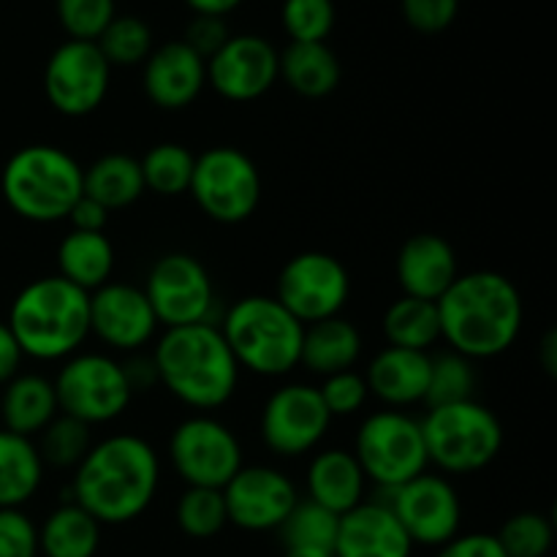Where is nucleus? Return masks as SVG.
Returning <instances> with one entry per match:
<instances>
[{
	"mask_svg": "<svg viewBox=\"0 0 557 557\" xmlns=\"http://www.w3.org/2000/svg\"><path fill=\"white\" fill-rule=\"evenodd\" d=\"M364 384L370 397L392 411L424 406L430 384V354L386 346L364 368Z\"/></svg>",
	"mask_w": 557,
	"mask_h": 557,
	"instance_id": "obj_23",
	"label": "nucleus"
},
{
	"mask_svg": "<svg viewBox=\"0 0 557 557\" xmlns=\"http://www.w3.org/2000/svg\"><path fill=\"white\" fill-rule=\"evenodd\" d=\"M351 451L368 484L379 490L403 487L430 468L419 419L392 408L362 419Z\"/></svg>",
	"mask_w": 557,
	"mask_h": 557,
	"instance_id": "obj_9",
	"label": "nucleus"
},
{
	"mask_svg": "<svg viewBox=\"0 0 557 557\" xmlns=\"http://www.w3.org/2000/svg\"><path fill=\"white\" fill-rule=\"evenodd\" d=\"M190 5L194 14H205V16H223L226 20L234 9H237L243 0H185Z\"/></svg>",
	"mask_w": 557,
	"mask_h": 557,
	"instance_id": "obj_50",
	"label": "nucleus"
},
{
	"mask_svg": "<svg viewBox=\"0 0 557 557\" xmlns=\"http://www.w3.org/2000/svg\"><path fill=\"white\" fill-rule=\"evenodd\" d=\"M362 346V332L343 315L315 321V324L305 326L299 368L319 379L343 373V370H357Z\"/></svg>",
	"mask_w": 557,
	"mask_h": 557,
	"instance_id": "obj_26",
	"label": "nucleus"
},
{
	"mask_svg": "<svg viewBox=\"0 0 557 557\" xmlns=\"http://www.w3.org/2000/svg\"><path fill=\"white\" fill-rule=\"evenodd\" d=\"M239 370L283 379L299 368L305 326L270 294L237 299L218 324Z\"/></svg>",
	"mask_w": 557,
	"mask_h": 557,
	"instance_id": "obj_5",
	"label": "nucleus"
},
{
	"mask_svg": "<svg viewBox=\"0 0 557 557\" xmlns=\"http://www.w3.org/2000/svg\"><path fill=\"white\" fill-rule=\"evenodd\" d=\"M403 16L408 25L424 36L449 30L451 22L457 20L460 0H400Z\"/></svg>",
	"mask_w": 557,
	"mask_h": 557,
	"instance_id": "obj_44",
	"label": "nucleus"
},
{
	"mask_svg": "<svg viewBox=\"0 0 557 557\" xmlns=\"http://www.w3.org/2000/svg\"><path fill=\"white\" fill-rule=\"evenodd\" d=\"M441 341L449 351L482 362L509 351L525 324V302L515 281L493 270L457 275L438 299Z\"/></svg>",
	"mask_w": 557,
	"mask_h": 557,
	"instance_id": "obj_2",
	"label": "nucleus"
},
{
	"mask_svg": "<svg viewBox=\"0 0 557 557\" xmlns=\"http://www.w3.org/2000/svg\"><path fill=\"white\" fill-rule=\"evenodd\" d=\"M281 79V52L264 36L239 33L207 60V85L221 98L248 103L267 96Z\"/></svg>",
	"mask_w": 557,
	"mask_h": 557,
	"instance_id": "obj_17",
	"label": "nucleus"
},
{
	"mask_svg": "<svg viewBox=\"0 0 557 557\" xmlns=\"http://www.w3.org/2000/svg\"><path fill=\"white\" fill-rule=\"evenodd\" d=\"M58 22L74 41H96L114 20V0H54Z\"/></svg>",
	"mask_w": 557,
	"mask_h": 557,
	"instance_id": "obj_41",
	"label": "nucleus"
},
{
	"mask_svg": "<svg viewBox=\"0 0 557 557\" xmlns=\"http://www.w3.org/2000/svg\"><path fill=\"white\" fill-rule=\"evenodd\" d=\"M169 462L185 487L223 490L245 466L243 444L212 413H194L169 435Z\"/></svg>",
	"mask_w": 557,
	"mask_h": 557,
	"instance_id": "obj_11",
	"label": "nucleus"
},
{
	"mask_svg": "<svg viewBox=\"0 0 557 557\" xmlns=\"http://www.w3.org/2000/svg\"><path fill=\"white\" fill-rule=\"evenodd\" d=\"M335 557H411L413 544L389 506L364 498L341 517Z\"/></svg>",
	"mask_w": 557,
	"mask_h": 557,
	"instance_id": "obj_22",
	"label": "nucleus"
},
{
	"mask_svg": "<svg viewBox=\"0 0 557 557\" xmlns=\"http://www.w3.org/2000/svg\"><path fill=\"white\" fill-rule=\"evenodd\" d=\"M395 275L403 297L438 302L446 288L457 281L460 267H457V253L449 239L433 232H422L400 245Z\"/></svg>",
	"mask_w": 557,
	"mask_h": 557,
	"instance_id": "obj_21",
	"label": "nucleus"
},
{
	"mask_svg": "<svg viewBox=\"0 0 557 557\" xmlns=\"http://www.w3.org/2000/svg\"><path fill=\"white\" fill-rule=\"evenodd\" d=\"M539 362L547 370V375H555L557 368V335L555 332H547V337L542 341V354H539Z\"/></svg>",
	"mask_w": 557,
	"mask_h": 557,
	"instance_id": "obj_51",
	"label": "nucleus"
},
{
	"mask_svg": "<svg viewBox=\"0 0 557 557\" xmlns=\"http://www.w3.org/2000/svg\"><path fill=\"white\" fill-rule=\"evenodd\" d=\"M228 38H232V33H228V25L223 16L194 14V20L188 22L185 36L180 38V41H183L185 47L194 49V52L207 63V60H210L212 54L228 41Z\"/></svg>",
	"mask_w": 557,
	"mask_h": 557,
	"instance_id": "obj_45",
	"label": "nucleus"
},
{
	"mask_svg": "<svg viewBox=\"0 0 557 557\" xmlns=\"http://www.w3.org/2000/svg\"><path fill=\"white\" fill-rule=\"evenodd\" d=\"M332 428V417L313 384H283L264 400L259 433L267 449L283 460L319 449Z\"/></svg>",
	"mask_w": 557,
	"mask_h": 557,
	"instance_id": "obj_15",
	"label": "nucleus"
},
{
	"mask_svg": "<svg viewBox=\"0 0 557 557\" xmlns=\"http://www.w3.org/2000/svg\"><path fill=\"white\" fill-rule=\"evenodd\" d=\"M52 386L60 413L87 428L114 422L134 400L123 362L107 351H76L63 359Z\"/></svg>",
	"mask_w": 557,
	"mask_h": 557,
	"instance_id": "obj_8",
	"label": "nucleus"
},
{
	"mask_svg": "<svg viewBox=\"0 0 557 557\" xmlns=\"http://www.w3.org/2000/svg\"><path fill=\"white\" fill-rule=\"evenodd\" d=\"M272 297L308 326L343 313L351 297V275L332 253L305 250L283 264Z\"/></svg>",
	"mask_w": 557,
	"mask_h": 557,
	"instance_id": "obj_14",
	"label": "nucleus"
},
{
	"mask_svg": "<svg viewBox=\"0 0 557 557\" xmlns=\"http://www.w3.org/2000/svg\"><path fill=\"white\" fill-rule=\"evenodd\" d=\"M476 389V368L471 359L455 351H441L430 357V384L424 406H449V403L473 400Z\"/></svg>",
	"mask_w": 557,
	"mask_h": 557,
	"instance_id": "obj_38",
	"label": "nucleus"
},
{
	"mask_svg": "<svg viewBox=\"0 0 557 557\" xmlns=\"http://www.w3.org/2000/svg\"><path fill=\"white\" fill-rule=\"evenodd\" d=\"M337 525H341V517L332 515L324 506L313 504V500L299 498L292 515L286 517V522L277 531H281L283 547L286 549L302 547L332 553L337 539Z\"/></svg>",
	"mask_w": 557,
	"mask_h": 557,
	"instance_id": "obj_36",
	"label": "nucleus"
},
{
	"mask_svg": "<svg viewBox=\"0 0 557 557\" xmlns=\"http://www.w3.org/2000/svg\"><path fill=\"white\" fill-rule=\"evenodd\" d=\"M228 522L239 531L270 533L286 522L299 500L292 479L272 466H243L223 487Z\"/></svg>",
	"mask_w": 557,
	"mask_h": 557,
	"instance_id": "obj_18",
	"label": "nucleus"
},
{
	"mask_svg": "<svg viewBox=\"0 0 557 557\" xmlns=\"http://www.w3.org/2000/svg\"><path fill=\"white\" fill-rule=\"evenodd\" d=\"M381 330H384L389 346L430 354V348L441 341L438 305L413 297H397L386 308Z\"/></svg>",
	"mask_w": 557,
	"mask_h": 557,
	"instance_id": "obj_32",
	"label": "nucleus"
},
{
	"mask_svg": "<svg viewBox=\"0 0 557 557\" xmlns=\"http://www.w3.org/2000/svg\"><path fill=\"white\" fill-rule=\"evenodd\" d=\"M341 60L326 41H292L281 52V79L302 98H326L341 85Z\"/></svg>",
	"mask_w": 557,
	"mask_h": 557,
	"instance_id": "obj_30",
	"label": "nucleus"
},
{
	"mask_svg": "<svg viewBox=\"0 0 557 557\" xmlns=\"http://www.w3.org/2000/svg\"><path fill=\"white\" fill-rule=\"evenodd\" d=\"M112 85V65L96 41L60 44L44 69V96L63 117H87L107 101Z\"/></svg>",
	"mask_w": 557,
	"mask_h": 557,
	"instance_id": "obj_16",
	"label": "nucleus"
},
{
	"mask_svg": "<svg viewBox=\"0 0 557 557\" xmlns=\"http://www.w3.org/2000/svg\"><path fill=\"white\" fill-rule=\"evenodd\" d=\"M495 539L509 557H547L555 542V528L542 511H520L500 525Z\"/></svg>",
	"mask_w": 557,
	"mask_h": 557,
	"instance_id": "obj_39",
	"label": "nucleus"
},
{
	"mask_svg": "<svg viewBox=\"0 0 557 557\" xmlns=\"http://www.w3.org/2000/svg\"><path fill=\"white\" fill-rule=\"evenodd\" d=\"M103 525L92 520L82 506L65 500L49 511L38 525V555L41 557H96L101 549Z\"/></svg>",
	"mask_w": 557,
	"mask_h": 557,
	"instance_id": "obj_28",
	"label": "nucleus"
},
{
	"mask_svg": "<svg viewBox=\"0 0 557 557\" xmlns=\"http://www.w3.org/2000/svg\"><path fill=\"white\" fill-rule=\"evenodd\" d=\"M283 557H335L332 553H324V549H302V547H292L286 549Z\"/></svg>",
	"mask_w": 557,
	"mask_h": 557,
	"instance_id": "obj_52",
	"label": "nucleus"
},
{
	"mask_svg": "<svg viewBox=\"0 0 557 557\" xmlns=\"http://www.w3.org/2000/svg\"><path fill=\"white\" fill-rule=\"evenodd\" d=\"M150 354L158 370V386L196 413L218 411L237 392L243 370L234 362L218 324L163 330Z\"/></svg>",
	"mask_w": 557,
	"mask_h": 557,
	"instance_id": "obj_3",
	"label": "nucleus"
},
{
	"mask_svg": "<svg viewBox=\"0 0 557 557\" xmlns=\"http://www.w3.org/2000/svg\"><path fill=\"white\" fill-rule=\"evenodd\" d=\"M319 395L332 419L357 417L370 400L368 384H364V375L359 370H343V373L321 379Z\"/></svg>",
	"mask_w": 557,
	"mask_h": 557,
	"instance_id": "obj_42",
	"label": "nucleus"
},
{
	"mask_svg": "<svg viewBox=\"0 0 557 557\" xmlns=\"http://www.w3.org/2000/svg\"><path fill=\"white\" fill-rule=\"evenodd\" d=\"M373 500L389 506L413 547L438 549L460 533V493L444 473L424 471L422 476L411 479L403 487H375Z\"/></svg>",
	"mask_w": 557,
	"mask_h": 557,
	"instance_id": "obj_12",
	"label": "nucleus"
},
{
	"mask_svg": "<svg viewBox=\"0 0 557 557\" xmlns=\"http://www.w3.org/2000/svg\"><path fill=\"white\" fill-rule=\"evenodd\" d=\"M85 166L54 145H27L5 161L0 194L9 210L27 223L65 221L82 199Z\"/></svg>",
	"mask_w": 557,
	"mask_h": 557,
	"instance_id": "obj_6",
	"label": "nucleus"
},
{
	"mask_svg": "<svg viewBox=\"0 0 557 557\" xmlns=\"http://www.w3.org/2000/svg\"><path fill=\"white\" fill-rule=\"evenodd\" d=\"M0 557L38 555V525L22 509H0Z\"/></svg>",
	"mask_w": 557,
	"mask_h": 557,
	"instance_id": "obj_43",
	"label": "nucleus"
},
{
	"mask_svg": "<svg viewBox=\"0 0 557 557\" xmlns=\"http://www.w3.org/2000/svg\"><path fill=\"white\" fill-rule=\"evenodd\" d=\"M308 500L343 517L368 498V479L351 449H321L310 457L305 471Z\"/></svg>",
	"mask_w": 557,
	"mask_h": 557,
	"instance_id": "obj_24",
	"label": "nucleus"
},
{
	"mask_svg": "<svg viewBox=\"0 0 557 557\" xmlns=\"http://www.w3.org/2000/svg\"><path fill=\"white\" fill-rule=\"evenodd\" d=\"M419 424L430 466L444 476L484 471L504 449V424L479 400L433 406Z\"/></svg>",
	"mask_w": 557,
	"mask_h": 557,
	"instance_id": "obj_7",
	"label": "nucleus"
},
{
	"mask_svg": "<svg viewBox=\"0 0 557 557\" xmlns=\"http://www.w3.org/2000/svg\"><path fill=\"white\" fill-rule=\"evenodd\" d=\"M163 330L190 324H215V283L196 256L174 250L156 259L141 286Z\"/></svg>",
	"mask_w": 557,
	"mask_h": 557,
	"instance_id": "obj_13",
	"label": "nucleus"
},
{
	"mask_svg": "<svg viewBox=\"0 0 557 557\" xmlns=\"http://www.w3.org/2000/svg\"><path fill=\"white\" fill-rule=\"evenodd\" d=\"M47 468L36 441L0 428V509H22L41 490Z\"/></svg>",
	"mask_w": 557,
	"mask_h": 557,
	"instance_id": "obj_29",
	"label": "nucleus"
},
{
	"mask_svg": "<svg viewBox=\"0 0 557 557\" xmlns=\"http://www.w3.org/2000/svg\"><path fill=\"white\" fill-rule=\"evenodd\" d=\"M188 194L210 221L237 226L253 218L261 201V174L248 152L218 145L196 156Z\"/></svg>",
	"mask_w": 557,
	"mask_h": 557,
	"instance_id": "obj_10",
	"label": "nucleus"
},
{
	"mask_svg": "<svg viewBox=\"0 0 557 557\" xmlns=\"http://www.w3.org/2000/svg\"><path fill=\"white\" fill-rule=\"evenodd\" d=\"M114 272V245L107 232H74L58 245V275L92 294L107 286Z\"/></svg>",
	"mask_w": 557,
	"mask_h": 557,
	"instance_id": "obj_27",
	"label": "nucleus"
},
{
	"mask_svg": "<svg viewBox=\"0 0 557 557\" xmlns=\"http://www.w3.org/2000/svg\"><path fill=\"white\" fill-rule=\"evenodd\" d=\"M123 370L134 395L136 392H150L158 386V370L156 362H152V354H125Z\"/></svg>",
	"mask_w": 557,
	"mask_h": 557,
	"instance_id": "obj_47",
	"label": "nucleus"
},
{
	"mask_svg": "<svg viewBox=\"0 0 557 557\" xmlns=\"http://www.w3.org/2000/svg\"><path fill=\"white\" fill-rule=\"evenodd\" d=\"M58 413V397L47 375L20 373L0 386V424L9 433L36 441Z\"/></svg>",
	"mask_w": 557,
	"mask_h": 557,
	"instance_id": "obj_25",
	"label": "nucleus"
},
{
	"mask_svg": "<svg viewBox=\"0 0 557 557\" xmlns=\"http://www.w3.org/2000/svg\"><path fill=\"white\" fill-rule=\"evenodd\" d=\"M161 487V457L156 446L134 433H114L92 441L71 473L69 500L101 525L139 520Z\"/></svg>",
	"mask_w": 557,
	"mask_h": 557,
	"instance_id": "obj_1",
	"label": "nucleus"
},
{
	"mask_svg": "<svg viewBox=\"0 0 557 557\" xmlns=\"http://www.w3.org/2000/svg\"><path fill=\"white\" fill-rule=\"evenodd\" d=\"M194 163L196 156L185 145H177V141L152 145L139 158L145 190L156 196H169V199L188 194L190 177H194Z\"/></svg>",
	"mask_w": 557,
	"mask_h": 557,
	"instance_id": "obj_33",
	"label": "nucleus"
},
{
	"mask_svg": "<svg viewBox=\"0 0 557 557\" xmlns=\"http://www.w3.org/2000/svg\"><path fill=\"white\" fill-rule=\"evenodd\" d=\"M174 522L185 536L196 539V542L218 536L228 525L223 490L185 487L174 506Z\"/></svg>",
	"mask_w": 557,
	"mask_h": 557,
	"instance_id": "obj_34",
	"label": "nucleus"
},
{
	"mask_svg": "<svg viewBox=\"0 0 557 557\" xmlns=\"http://www.w3.org/2000/svg\"><path fill=\"white\" fill-rule=\"evenodd\" d=\"M65 221L71 223L74 232H103L109 223V212L103 210L98 201H92L90 196L82 194V199L71 207V212L65 215Z\"/></svg>",
	"mask_w": 557,
	"mask_h": 557,
	"instance_id": "obj_48",
	"label": "nucleus"
},
{
	"mask_svg": "<svg viewBox=\"0 0 557 557\" xmlns=\"http://www.w3.org/2000/svg\"><path fill=\"white\" fill-rule=\"evenodd\" d=\"M92 428L76 422V419L58 417L44 428V433L36 438V449L41 455L44 468H60V471H74L82 462V457L92 446Z\"/></svg>",
	"mask_w": 557,
	"mask_h": 557,
	"instance_id": "obj_37",
	"label": "nucleus"
},
{
	"mask_svg": "<svg viewBox=\"0 0 557 557\" xmlns=\"http://www.w3.org/2000/svg\"><path fill=\"white\" fill-rule=\"evenodd\" d=\"M22 362H25V354H22L14 332L5 321H0V386L22 373Z\"/></svg>",
	"mask_w": 557,
	"mask_h": 557,
	"instance_id": "obj_49",
	"label": "nucleus"
},
{
	"mask_svg": "<svg viewBox=\"0 0 557 557\" xmlns=\"http://www.w3.org/2000/svg\"><path fill=\"white\" fill-rule=\"evenodd\" d=\"M435 557H509L500 547V542L495 539V533H457L451 542H446L444 547H438Z\"/></svg>",
	"mask_w": 557,
	"mask_h": 557,
	"instance_id": "obj_46",
	"label": "nucleus"
},
{
	"mask_svg": "<svg viewBox=\"0 0 557 557\" xmlns=\"http://www.w3.org/2000/svg\"><path fill=\"white\" fill-rule=\"evenodd\" d=\"M96 47L107 58L112 69H134L141 65L152 52V30L145 20L134 14L114 16L101 36L96 38Z\"/></svg>",
	"mask_w": 557,
	"mask_h": 557,
	"instance_id": "obj_35",
	"label": "nucleus"
},
{
	"mask_svg": "<svg viewBox=\"0 0 557 557\" xmlns=\"http://www.w3.org/2000/svg\"><path fill=\"white\" fill-rule=\"evenodd\" d=\"M158 324L141 286L109 281L90 294V335L114 354H136L156 343Z\"/></svg>",
	"mask_w": 557,
	"mask_h": 557,
	"instance_id": "obj_19",
	"label": "nucleus"
},
{
	"mask_svg": "<svg viewBox=\"0 0 557 557\" xmlns=\"http://www.w3.org/2000/svg\"><path fill=\"white\" fill-rule=\"evenodd\" d=\"M82 188H85V196L98 201L107 212L136 205L145 196L139 158L125 156V152L96 158L82 174Z\"/></svg>",
	"mask_w": 557,
	"mask_h": 557,
	"instance_id": "obj_31",
	"label": "nucleus"
},
{
	"mask_svg": "<svg viewBox=\"0 0 557 557\" xmlns=\"http://www.w3.org/2000/svg\"><path fill=\"white\" fill-rule=\"evenodd\" d=\"M281 20L292 41H326L335 27V3L332 0H283Z\"/></svg>",
	"mask_w": 557,
	"mask_h": 557,
	"instance_id": "obj_40",
	"label": "nucleus"
},
{
	"mask_svg": "<svg viewBox=\"0 0 557 557\" xmlns=\"http://www.w3.org/2000/svg\"><path fill=\"white\" fill-rule=\"evenodd\" d=\"M141 71L145 96L166 112L190 107L207 87V63L183 41L152 47Z\"/></svg>",
	"mask_w": 557,
	"mask_h": 557,
	"instance_id": "obj_20",
	"label": "nucleus"
},
{
	"mask_svg": "<svg viewBox=\"0 0 557 557\" xmlns=\"http://www.w3.org/2000/svg\"><path fill=\"white\" fill-rule=\"evenodd\" d=\"M5 324L25 359L63 362L90 337V294L60 275H44L20 288Z\"/></svg>",
	"mask_w": 557,
	"mask_h": 557,
	"instance_id": "obj_4",
	"label": "nucleus"
}]
</instances>
